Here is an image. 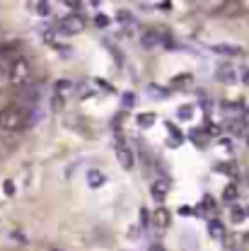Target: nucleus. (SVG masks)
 Wrapping results in <instances>:
<instances>
[{
    "mask_svg": "<svg viewBox=\"0 0 249 251\" xmlns=\"http://www.w3.org/2000/svg\"><path fill=\"white\" fill-rule=\"evenodd\" d=\"M104 181H107V176H104L99 169H90V172H87V184H90V188H99Z\"/></svg>",
    "mask_w": 249,
    "mask_h": 251,
    "instance_id": "9d476101",
    "label": "nucleus"
},
{
    "mask_svg": "<svg viewBox=\"0 0 249 251\" xmlns=\"http://www.w3.org/2000/svg\"><path fill=\"white\" fill-rule=\"evenodd\" d=\"M213 51L220 53V56H240V53H242V49L235 46V44H216Z\"/></svg>",
    "mask_w": 249,
    "mask_h": 251,
    "instance_id": "6e6552de",
    "label": "nucleus"
},
{
    "mask_svg": "<svg viewBox=\"0 0 249 251\" xmlns=\"http://www.w3.org/2000/svg\"><path fill=\"white\" fill-rule=\"evenodd\" d=\"M29 77H31V68L25 58L10 63V82L15 87H29Z\"/></svg>",
    "mask_w": 249,
    "mask_h": 251,
    "instance_id": "f03ea898",
    "label": "nucleus"
},
{
    "mask_svg": "<svg viewBox=\"0 0 249 251\" xmlns=\"http://www.w3.org/2000/svg\"><path fill=\"white\" fill-rule=\"evenodd\" d=\"M160 41H162V36H160V31L155 29H143L140 31V46L145 49V51H153L160 46Z\"/></svg>",
    "mask_w": 249,
    "mask_h": 251,
    "instance_id": "20e7f679",
    "label": "nucleus"
},
{
    "mask_svg": "<svg viewBox=\"0 0 249 251\" xmlns=\"http://www.w3.org/2000/svg\"><path fill=\"white\" fill-rule=\"evenodd\" d=\"M242 215H245V213H242V210H237V208H235V210H232V218H235V220H242Z\"/></svg>",
    "mask_w": 249,
    "mask_h": 251,
    "instance_id": "5701e85b",
    "label": "nucleus"
},
{
    "mask_svg": "<svg viewBox=\"0 0 249 251\" xmlns=\"http://www.w3.org/2000/svg\"><path fill=\"white\" fill-rule=\"evenodd\" d=\"M167 191H169V184H167V179H162V181L157 179L155 184H153V198L162 203V201H165V196H167Z\"/></svg>",
    "mask_w": 249,
    "mask_h": 251,
    "instance_id": "1a4fd4ad",
    "label": "nucleus"
},
{
    "mask_svg": "<svg viewBox=\"0 0 249 251\" xmlns=\"http://www.w3.org/2000/svg\"><path fill=\"white\" fill-rule=\"evenodd\" d=\"M2 191H5L7 196H12V193H15V186H12V181H5V184H2Z\"/></svg>",
    "mask_w": 249,
    "mask_h": 251,
    "instance_id": "4be33fe9",
    "label": "nucleus"
},
{
    "mask_svg": "<svg viewBox=\"0 0 249 251\" xmlns=\"http://www.w3.org/2000/svg\"><path fill=\"white\" fill-rule=\"evenodd\" d=\"M83 29H85V20L78 12L65 15L61 22H58V31H63V34H80Z\"/></svg>",
    "mask_w": 249,
    "mask_h": 251,
    "instance_id": "7ed1b4c3",
    "label": "nucleus"
},
{
    "mask_svg": "<svg viewBox=\"0 0 249 251\" xmlns=\"http://www.w3.org/2000/svg\"><path fill=\"white\" fill-rule=\"evenodd\" d=\"M94 25H97L99 29H107V27H109V17H107V15H97V17H94Z\"/></svg>",
    "mask_w": 249,
    "mask_h": 251,
    "instance_id": "a211bd4d",
    "label": "nucleus"
},
{
    "mask_svg": "<svg viewBox=\"0 0 249 251\" xmlns=\"http://www.w3.org/2000/svg\"><path fill=\"white\" fill-rule=\"evenodd\" d=\"M191 114H194V111H191V106H182V109H177V116H179L182 121H189V119H191Z\"/></svg>",
    "mask_w": 249,
    "mask_h": 251,
    "instance_id": "6ab92c4d",
    "label": "nucleus"
},
{
    "mask_svg": "<svg viewBox=\"0 0 249 251\" xmlns=\"http://www.w3.org/2000/svg\"><path fill=\"white\" fill-rule=\"evenodd\" d=\"M150 225V213L145 208H140V227H148Z\"/></svg>",
    "mask_w": 249,
    "mask_h": 251,
    "instance_id": "aec40b11",
    "label": "nucleus"
},
{
    "mask_svg": "<svg viewBox=\"0 0 249 251\" xmlns=\"http://www.w3.org/2000/svg\"><path fill=\"white\" fill-rule=\"evenodd\" d=\"M29 124V116H27V109H22L20 104H10L0 111V128L2 130H22Z\"/></svg>",
    "mask_w": 249,
    "mask_h": 251,
    "instance_id": "f257e3e1",
    "label": "nucleus"
},
{
    "mask_svg": "<svg viewBox=\"0 0 249 251\" xmlns=\"http://www.w3.org/2000/svg\"><path fill=\"white\" fill-rule=\"evenodd\" d=\"M222 198H225V201H232V198H237V186H235V184H230V186L225 188Z\"/></svg>",
    "mask_w": 249,
    "mask_h": 251,
    "instance_id": "2eb2a0df",
    "label": "nucleus"
},
{
    "mask_svg": "<svg viewBox=\"0 0 249 251\" xmlns=\"http://www.w3.org/2000/svg\"><path fill=\"white\" fill-rule=\"evenodd\" d=\"M245 126H249V109L245 111Z\"/></svg>",
    "mask_w": 249,
    "mask_h": 251,
    "instance_id": "393cba45",
    "label": "nucleus"
},
{
    "mask_svg": "<svg viewBox=\"0 0 249 251\" xmlns=\"http://www.w3.org/2000/svg\"><path fill=\"white\" fill-rule=\"evenodd\" d=\"M150 94H153V97H167V90H157V85H150Z\"/></svg>",
    "mask_w": 249,
    "mask_h": 251,
    "instance_id": "412c9836",
    "label": "nucleus"
},
{
    "mask_svg": "<svg viewBox=\"0 0 249 251\" xmlns=\"http://www.w3.org/2000/svg\"><path fill=\"white\" fill-rule=\"evenodd\" d=\"M34 7H36L39 15H49L51 12V2H34Z\"/></svg>",
    "mask_w": 249,
    "mask_h": 251,
    "instance_id": "f3484780",
    "label": "nucleus"
},
{
    "mask_svg": "<svg viewBox=\"0 0 249 251\" xmlns=\"http://www.w3.org/2000/svg\"><path fill=\"white\" fill-rule=\"evenodd\" d=\"M245 82H247V85H249V73H247V75H245Z\"/></svg>",
    "mask_w": 249,
    "mask_h": 251,
    "instance_id": "a878e982",
    "label": "nucleus"
},
{
    "mask_svg": "<svg viewBox=\"0 0 249 251\" xmlns=\"http://www.w3.org/2000/svg\"><path fill=\"white\" fill-rule=\"evenodd\" d=\"M153 124H155V114H140V116H138V126L150 128Z\"/></svg>",
    "mask_w": 249,
    "mask_h": 251,
    "instance_id": "ddd939ff",
    "label": "nucleus"
},
{
    "mask_svg": "<svg viewBox=\"0 0 249 251\" xmlns=\"http://www.w3.org/2000/svg\"><path fill=\"white\" fill-rule=\"evenodd\" d=\"M116 159H119V164L124 167L126 172H131V169H133V152H131V150L126 148L124 143H121V145L116 148Z\"/></svg>",
    "mask_w": 249,
    "mask_h": 251,
    "instance_id": "423d86ee",
    "label": "nucleus"
},
{
    "mask_svg": "<svg viewBox=\"0 0 249 251\" xmlns=\"http://www.w3.org/2000/svg\"><path fill=\"white\" fill-rule=\"evenodd\" d=\"M133 101H136V97H133L131 92L121 94V104H124V109H131V106H133Z\"/></svg>",
    "mask_w": 249,
    "mask_h": 251,
    "instance_id": "dca6fc26",
    "label": "nucleus"
},
{
    "mask_svg": "<svg viewBox=\"0 0 249 251\" xmlns=\"http://www.w3.org/2000/svg\"><path fill=\"white\" fill-rule=\"evenodd\" d=\"M208 232H211V237H225V225L220 220H211L208 222Z\"/></svg>",
    "mask_w": 249,
    "mask_h": 251,
    "instance_id": "f8f14e48",
    "label": "nucleus"
},
{
    "mask_svg": "<svg viewBox=\"0 0 249 251\" xmlns=\"http://www.w3.org/2000/svg\"><path fill=\"white\" fill-rule=\"evenodd\" d=\"M148 251H165V247H162V244H150V249Z\"/></svg>",
    "mask_w": 249,
    "mask_h": 251,
    "instance_id": "b1692460",
    "label": "nucleus"
},
{
    "mask_svg": "<svg viewBox=\"0 0 249 251\" xmlns=\"http://www.w3.org/2000/svg\"><path fill=\"white\" fill-rule=\"evenodd\" d=\"M167 130H169V135H172V143H174V145H182V133L177 130V126L167 124Z\"/></svg>",
    "mask_w": 249,
    "mask_h": 251,
    "instance_id": "4468645a",
    "label": "nucleus"
},
{
    "mask_svg": "<svg viewBox=\"0 0 249 251\" xmlns=\"http://www.w3.org/2000/svg\"><path fill=\"white\" fill-rule=\"evenodd\" d=\"M153 225L160 227V229H167V227H169V210H167L165 205H160L155 213H153Z\"/></svg>",
    "mask_w": 249,
    "mask_h": 251,
    "instance_id": "0eeeda50",
    "label": "nucleus"
},
{
    "mask_svg": "<svg viewBox=\"0 0 249 251\" xmlns=\"http://www.w3.org/2000/svg\"><path fill=\"white\" fill-rule=\"evenodd\" d=\"M116 22L121 25V27H133V15H131V10H119L116 12Z\"/></svg>",
    "mask_w": 249,
    "mask_h": 251,
    "instance_id": "9b49d317",
    "label": "nucleus"
},
{
    "mask_svg": "<svg viewBox=\"0 0 249 251\" xmlns=\"http://www.w3.org/2000/svg\"><path fill=\"white\" fill-rule=\"evenodd\" d=\"M216 77H218V82L232 85V82H237V68H232V65H220L218 70H216Z\"/></svg>",
    "mask_w": 249,
    "mask_h": 251,
    "instance_id": "39448f33",
    "label": "nucleus"
}]
</instances>
